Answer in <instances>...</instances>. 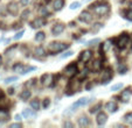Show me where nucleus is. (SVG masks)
<instances>
[{"instance_id": "1", "label": "nucleus", "mask_w": 132, "mask_h": 128, "mask_svg": "<svg viewBox=\"0 0 132 128\" xmlns=\"http://www.w3.org/2000/svg\"><path fill=\"white\" fill-rule=\"evenodd\" d=\"M67 48H69L68 43H63V42H52V43L48 45L47 50L49 54L55 55V54H57V52L64 51Z\"/></svg>"}, {"instance_id": "2", "label": "nucleus", "mask_w": 132, "mask_h": 128, "mask_svg": "<svg viewBox=\"0 0 132 128\" xmlns=\"http://www.w3.org/2000/svg\"><path fill=\"white\" fill-rule=\"evenodd\" d=\"M90 10L94 11L96 15H100V16H103V15H106L108 13L110 12V7L106 3H98L96 5L90 6Z\"/></svg>"}, {"instance_id": "3", "label": "nucleus", "mask_w": 132, "mask_h": 128, "mask_svg": "<svg viewBox=\"0 0 132 128\" xmlns=\"http://www.w3.org/2000/svg\"><path fill=\"white\" fill-rule=\"evenodd\" d=\"M129 41H130V35L127 34V33H123V34H120V36L116 40V45L118 47V49L123 50L129 44Z\"/></svg>"}, {"instance_id": "4", "label": "nucleus", "mask_w": 132, "mask_h": 128, "mask_svg": "<svg viewBox=\"0 0 132 128\" xmlns=\"http://www.w3.org/2000/svg\"><path fill=\"white\" fill-rule=\"evenodd\" d=\"M94 99V98H92ZM91 99V100H92ZM91 100H89V98H87V97H83V98H81V99H78L76 103H74L72 104V106L70 107V112H74V111H76L77 108H80V107H82V106H85L87 104H89Z\"/></svg>"}, {"instance_id": "5", "label": "nucleus", "mask_w": 132, "mask_h": 128, "mask_svg": "<svg viewBox=\"0 0 132 128\" xmlns=\"http://www.w3.org/2000/svg\"><path fill=\"white\" fill-rule=\"evenodd\" d=\"M76 72H77V65L75 64V62H71V63L68 65L67 68L64 69V75L67 77H72L76 75Z\"/></svg>"}, {"instance_id": "6", "label": "nucleus", "mask_w": 132, "mask_h": 128, "mask_svg": "<svg viewBox=\"0 0 132 128\" xmlns=\"http://www.w3.org/2000/svg\"><path fill=\"white\" fill-rule=\"evenodd\" d=\"M132 96V87L131 86H127L124 89V91H122V93H120V99H122V101H124V103H127V101L130 100V98H131Z\"/></svg>"}, {"instance_id": "7", "label": "nucleus", "mask_w": 132, "mask_h": 128, "mask_svg": "<svg viewBox=\"0 0 132 128\" xmlns=\"http://www.w3.org/2000/svg\"><path fill=\"white\" fill-rule=\"evenodd\" d=\"M46 23H47V20L45 17H36L30 22V26H32V28H40L46 26Z\"/></svg>"}, {"instance_id": "8", "label": "nucleus", "mask_w": 132, "mask_h": 128, "mask_svg": "<svg viewBox=\"0 0 132 128\" xmlns=\"http://www.w3.org/2000/svg\"><path fill=\"white\" fill-rule=\"evenodd\" d=\"M78 20L84 23H90L92 21V15L90 14V12H88V11H83L80 14V16H78Z\"/></svg>"}, {"instance_id": "9", "label": "nucleus", "mask_w": 132, "mask_h": 128, "mask_svg": "<svg viewBox=\"0 0 132 128\" xmlns=\"http://www.w3.org/2000/svg\"><path fill=\"white\" fill-rule=\"evenodd\" d=\"M112 79V70L110 69V68H108V69H105L104 71H103V75H102V83L104 84H108L110 80Z\"/></svg>"}, {"instance_id": "10", "label": "nucleus", "mask_w": 132, "mask_h": 128, "mask_svg": "<svg viewBox=\"0 0 132 128\" xmlns=\"http://www.w3.org/2000/svg\"><path fill=\"white\" fill-rule=\"evenodd\" d=\"M7 11L10 14L12 15H16L18 12H19V4L16 1H11L7 5Z\"/></svg>"}, {"instance_id": "11", "label": "nucleus", "mask_w": 132, "mask_h": 128, "mask_svg": "<svg viewBox=\"0 0 132 128\" xmlns=\"http://www.w3.org/2000/svg\"><path fill=\"white\" fill-rule=\"evenodd\" d=\"M91 57H92L91 50H84V51H82L80 54V57H78V59H80L81 62H84V63H87V62H89L90 59H91Z\"/></svg>"}, {"instance_id": "12", "label": "nucleus", "mask_w": 132, "mask_h": 128, "mask_svg": "<svg viewBox=\"0 0 132 128\" xmlns=\"http://www.w3.org/2000/svg\"><path fill=\"white\" fill-rule=\"evenodd\" d=\"M63 30H64V25H63V23H56V25L53 27L52 33L54 36H57V35L62 34Z\"/></svg>"}, {"instance_id": "13", "label": "nucleus", "mask_w": 132, "mask_h": 128, "mask_svg": "<svg viewBox=\"0 0 132 128\" xmlns=\"http://www.w3.org/2000/svg\"><path fill=\"white\" fill-rule=\"evenodd\" d=\"M105 109L111 112V113H115V112L118 109L117 103H115V101H109V103H106L105 104Z\"/></svg>"}, {"instance_id": "14", "label": "nucleus", "mask_w": 132, "mask_h": 128, "mask_svg": "<svg viewBox=\"0 0 132 128\" xmlns=\"http://www.w3.org/2000/svg\"><path fill=\"white\" fill-rule=\"evenodd\" d=\"M108 120V115L105 113H103V112H100V113L97 114V118H96V121H97V125L100 126H103L105 122H106Z\"/></svg>"}, {"instance_id": "15", "label": "nucleus", "mask_w": 132, "mask_h": 128, "mask_svg": "<svg viewBox=\"0 0 132 128\" xmlns=\"http://www.w3.org/2000/svg\"><path fill=\"white\" fill-rule=\"evenodd\" d=\"M52 78H53L52 75L45 74V75H42V77L40 78V81L43 86H48V85H49V81H52Z\"/></svg>"}, {"instance_id": "16", "label": "nucleus", "mask_w": 132, "mask_h": 128, "mask_svg": "<svg viewBox=\"0 0 132 128\" xmlns=\"http://www.w3.org/2000/svg\"><path fill=\"white\" fill-rule=\"evenodd\" d=\"M26 67H27V65H25V64H22V63H16L14 67H13V70H14V72H18V74H20V75H23Z\"/></svg>"}, {"instance_id": "17", "label": "nucleus", "mask_w": 132, "mask_h": 128, "mask_svg": "<svg viewBox=\"0 0 132 128\" xmlns=\"http://www.w3.org/2000/svg\"><path fill=\"white\" fill-rule=\"evenodd\" d=\"M77 122H78V126H80V127H87V126L90 125V120L85 115L80 116V119H78Z\"/></svg>"}, {"instance_id": "18", "label": "nucleus", "mask_w": 132, "mask_h": 128, "mask_svg": "<svg viewBox=\"0 0 132 128\" xmlns=\"http://www.w3.org/2000/svg\"><path fill=\"white\" fill-rule=\"evenodd\" d=\"M64 6V0H55L54 3V10L55 11H61Z\"/></svg>"}, {"instance_id": "19", "label": "nucleus", "mask_w": 132, "mask_h": 128, "mask_svg": "<svg viewBox=\"0 0 132 128\" xmlns=\"http://www.w3.org/2000/svg\"><path fill=\"white\" fill-rule=\"evenodd\" d=\"M123 121H124L126 125L132 126V112H129V113L125 114V115L123 116Z\"/></svg>"}, {"instance_id": "20", "label": "nucleus", "mask_w": 132, "mask_h": 128, "mask_svg": "<svg viewBox=\"0 0 132 128\" xmlns=\"http://www.w3.org/2000/svg\"><path fill=\"white\" fill-rule=\"evenodd\" d=\"M32 97V92L29 91V90H25V91H22L20 93V98L22 99V100H28V99Z\"/></svg>"}, {"instance_id": "21", "label": "nucleus", "mask_w": 132, "mask_h": 128, "mask_svg": "<svg viewBox=\"0 0 132 128\" xmlns=\"http://www.w3.org/2000/svg\"><path fill=\"white\" fill-rule=\"evenodd\" d=\"M8 116H10V114H8V112L6 111V109L0 108V122L6 121L8 119Z\"/></svg>"}, {"instance_id": "22", "label": "nucleus", "mask_w": 132, "mask_h": 128, "mask_svg": "<svg viewBox=\"0 0 132 128\" xmlns=\"http://www.w3.org/2000/svg\"><path fill=\"white\" fill-rule=\"evenodd\" d=\"M35 55H36V57H45L46 50L43 49L42 47H37L36 49H35Z\"/></svg>"}, {"instance_id": "23", "label": "nucleus", "mask_w": 132, "mask_h": 128, "mask_svg": "<svg viewBox=\"0 0 132 128\" xmlns=\"http://www.w3.org/2000/svg\"><path fill=\"white\" fill-rule=\"evenodd\" d=\"M30 107H32L34 111H37V109L40 108V101H39V99H33V100L30 101Z\"/></svg>"}, {"instance_id": "24", "label": "nucleus", "mask_w": 132, "mask_h": 128, "mask_svg": "<svg viewBox=\"0 0 132 128\" xmlns=\"http://www.w3.org/2000/svg\"><path fill=\"white\" fill-rule=\"evenodd\" d=\"M101 108H102V103H97L95 106H92L91 108L89 109V112H90V113H91V114H94V113H97V112L100 111Z\"/></svg>"}, {"instance_id": "25", "label": "nucleus", "mask_w": 132, "mask_h": 128, "mask_svg": "<svg viewBox=\"0 0 132 128\" xmlns=\"http://www.w3.org/2000/svg\"><path fill=\"white\" fill-rule=\"evenodd\" d=\"M33 111H34V109H28V108H26V109H23L22 114H23V115H25L27 119H28V118H34V116H35V113H34Z\"/></svg>"}, {"instance_id": "26", "label": "nucleus", "mask_w": 132, "mask_h": 128, "mask_svg": "<svg viewBox=\"0 0 132 128\" xmlns=\"http://www.w3.org/2000/svg\"><path fill=\"white\" fill-rule=\"evenodd\" d=\"M45 39H46V34L43 32H39L35 35V41H37V42H42Z\"/></svg>"}, {"instance_id": "27", "label": "nucleus", "mask_w": 132, "mask_h": 128, "mask_svg": "<svg viewBox=\"0 0 132 128\" xmlns=\"http://www.w3.org/2000/svg\"><path fill=\"white\" fill-rule=\"evenodd\" d=\"M123 14V16L125 17L126 20H130V21H132V11H123V12H120Z\"/></svg>"}, {"instance_id": "28", "label": "nucleus", "mask_w": 132, "mask_h": 128, "mask_svg": "<svg viewBox=\"0 0 132 128\" xmlns=\"http://www.w3.org/2000/svg\"><path fill=\"white\" fill-rule=\"evenodd\" d=\"M118 72H119L120 75H124V74H126L127 72V67L125 65L124 63H122V64L118 65Z\"/></svg>"}, {"instance_id": "29", "label": "nucleus", "mask_w": 132, "mask_h": 128, "mask_svg": "<svg viewBox=\"0 0 132 128\" xmlns=\"http://www.w3.org/2000/svg\"><path fill=\"white\" fill-rule=\"evenodd\" d=\"M29 15H30V12H29V11H28V10H25L22 13H21V20H22V21L27 20Z\"/></svg>"}, {"instance_id": "30", "label": "nucleus", "mask_w": 132, "mask_h": 128, "mask_svg": "<svg viewBox=\"0 0 132 128\" xmlns=\"http://www.w3.org/2000/svg\"><path fill=\"white\" fill-rule=\"evenodd\" d=\"M18 80V77L16 76H12V77H8V78H6L5 80H4V83L5 84H10V83H13V81Z\"/></svg>"}, {"instance_id": "31", "label": "nucleus", "mask_w": 132, "mask_h": 128, "mask_svg": "<svg viewBox=\"0 0 132 128\" xmlns=\"http://www.w3.org/2000/svg\"><path fill=\"white\" fill-rule=\"evenodd\" d=\"M40 14L42 15V16H47V15H49V11H48L47 7H42L40 10Z\"/></svg>"}, {"instance_id": "32", "label": "nucleus", "mask_w": 132, "mask_h": 128, "mask_svg": "<svg viewBox=\"0 0 132 128\" xmlns=\"http://www.w3.org/2000/svg\"><path fill=\"white\" fill-rule=\"evenodd\" d=\"M49 105H50V99L49 98L43 99V104H42L43 108H47V107H49Z\"/></svg>"}, {"instance_id": "33", "label": "nucleus", "mask_w": 132, "mask_h": 128, "mask_svg": "<svg viewBox=\"0 0 132 128\" xmlns=\"http://www.w3.org/2000/svg\"><path fill=\"white\" fill-rule=\"evenodd\" d=\"M123 87V84L119 83V84H116V85H113V86L111 87V91H118L119 89H122Z\"/></svg>"}, {"instance_id": "34", "label": "nucleus", "mask_w": 132, "mask_h": 128, "mask_svg": "<svg viewBox=\"0 0 132 128\" xmlns=\"http://www.w3.org/2000/svg\"><path fill=\"white\" fill-rule=\"evenodd\" d=\"M80 6H81V4L78 3V1H75V3H72L71 5H70V10H77Z\"/></svg>"}, {"instance_id": "35", "label": "nucleus", "mask_w": 132, "mask_h": 128, "mask_svg": "<svg viewBox=\"0 0 132 128\" xmlns=\"http://www.w3.org/2000/svg\"><path fill=\"white\" fill-rule=\"evenodd\" d=\"M102 27H103V25H102V23H96V25H95V27L92 28V32H94V33H97L98 30H100Z\"/></svg>"}, {"instance_id": "36", "label": "nucleus", "mask_w": 132, "mask_h": 128, "mask_svg": "<svg viewBox=\"0 0 132 128\" xmlns=\"http://www.w3.org/2000/svg\"><path fill=\"white\" fill-rule=\"evenodd\" d=\"M35 80H36V79H35V78H32V79H30V80H27V83H26V86H27V87L33 86V85H34V84H35Z\"/></svg>"}, {"instance_id": "37", "label": "nucleus", "mask_w": 132, "mask_h": 128, "mask_svg": "<svg viewBox=\"0 0 132 128\" xmlns=\"http://www.w3.org/2000/svg\"><path fill=\"white\" fill-rule=\"evenodd\" d=\"M100 41H101L100 39H94V40H91V41L88 42V45H94V44H96V43H98Z\"/></svg>"}, {"instance_id": "38", "label": "nucleus", "mask_w": 132, "mask_h": 128, "mask_svg": "<svg viewBox=\"0 0 132 128\" xmlns=\"http://www.w3.org/2000/svg\"><path fill=\"white\" fill-rule=\"evenodd\" d=\"M72 54H74V52H72V51H71V50H69V51H67V52H65V54H63V55H62V56H61V58H62V59H63V58H67V57L71 56V55H72Z\"/></svg>"}, {"instance_id": "39", "label": "nucleus", "mask_w": 132, "mask_h": 128, "mask_svg": "<svg viewBox=\"0 0 132 128\" xmlns=\"http://www.w3.org/2000/svg\"><path fill=\"white\" fill-rule=\"evenodd\" d=\"M110 45H111V44H110V41H106L104 44H103V50H104V51H106V50L110 48Z\"/></svg>"}, {"instance_id": "40", "label": "nucleus", "mask_w": 132, "mask_h": 128, "mask_svg": "<svg viewBox=\"0 0 132 128\" xmlns=\"http://www.w3.org/2000/svg\"><path fill=\"white\" fill-rule=\"evenodd\" d=\"M23 33H25V32H23V30H21L20 33H18V34L15 35V36H14V39H15V40H19V39H21V37H22V35H23Z\"/></svg>"}, {"instance_id": "41", "label": "nucleus", "mask_w": 132, "mask_h": 128, "mask_svg": "<svg viewBox=\"0 0 132 128\" xmlns=\"http://www.w3.org/2000/svg\"><path fill=\"white\" fill-rule=\"evenodd\" d=\"M10 127L11 128H21L22 127V126H21V123H12V125H10Z\"/></svg>"}, {"instance_id": "42", "label": "nucleus", "mask_w": 132, "mask_h": 128, "mask_svg": "<svg viewBox=\"0 0 132 128\" xmlns=\"http://www.w3.org/2000/svg\"><path fill=\"white\" fill-rule=\"evenodd\" d=\"M30 1H32V0H21L20 4H21L22 6H27L28 4H30Z\"/></svg>"}, {"instance_id": "43", "label": "nucleus", "mask_w": 132, "mask_h": 128, "mask_svg": "<svg viewBox=\"0 0 132 128\" xmlns=\"http://www.w3.org/2000/svg\"><path fill=\"white\" fill-rule=\"evenodd\" d=\"M63 126H64V127H70V128L74 127V125H72V123L70 122V121H65V122L63 123Z\"/></svg>"}, {"instance_id": "44", "label": "nucleus", "mask_w": 132, "mask_h": 128, "mask_svg": "<svg viewBox=\"0 0 132 128\" xmlns=\"http://www.w3.org/2000/svg\"><path fill=\"white\" fill-rule=\"evenodd\" d=\"M15 120H18V121L21 120V115H20V114H16V115H15Z\"/></svg>"}, {"instance_id": "45", "label": "nucleus", "mask_w": 132, "mask_h": 128, "mask_svg": "<svg viewBox=\"0 0 132 128\" xmlns=\"http://www.w3.org/2000/svg\"><path fill=\"white\" fill-rule=\"evenodd\" d=\"M14 93V89H10L8 90V94H13Z\"/></svg>"}, {"instance_id": "46", "label": "nucleus", "mask_w": 132, "mask_h": 128, "mask_svg": "<svg viewBox=\"0 0 132 128\" xmlns=\"http://www.w3.org/2000/svg\"><path fill=\"white\" fill-rule=\"evenodd\" d=\"M129 10L132 11V1H130V4H129Z\"/></svg>"}, {"instance_id": "47", "label": "nucleus", "mask_w": 132, "mask_h": 128, "mask_svg": "<svg viewBox=\"0 0 132 128\" xmlns=\"http://www.w3.org/2000/svg\"><path fill=\"white\" fill-rule=\"evenodd\" d=\"M4 96V93H3V91H1V90H0V98H1V97Z\"/></svg>"}, {"instance_id": "48", "label": "nucleus", "mask_w": 132, "mask_h": 128, "mask_svg": "<svg viewBox=\"0 0 132 128\" xmlns=\"http://www.w3.org/2000/svg\"><path fill=\"white\" fill-rule=\"evenodd\" d=\"M1 63H3V57L0 56V65H1Z\"/></svg>"}, {"instance_id": "49", "label": "nucleus", "mask_w": 132, "mask_h": 128, "mask_svg": "<svg viewBox=\"0 0 132 128\" xmlns=\"http://www.w3.org/2000/svg\"><path fill=\"white\" fill-rule=\"evenodd\" d=\"M89 1H91V0H84V3H89Z\"/></svg>"}, {"instance_id": "50", "label": "nucleus", "mask_w": 132, "mask_h": 128, "mask_svg": "<svg viewBox=\"0 0 132 128\" xmlns=\"http://www.w3.org/2000/svg\"><path fill=\"white\" fill-rule=\"evenodd\" d=\"M49 1H50V0H46V3H47V4H48V3H49Z\"/></svg>"}, {"instance_id": "51", "label": "nucleus", "mask_w": 132, "mask_h": 128, "mask_svg": "<svg viewBox=\"0 0 132 128\" xmlns=\"http://www.w3.org/2000/svg\"><path fill=\"white\" fill-rule=\"evenodd\" d=\"M131 49H132V48H131Z\"/></svg>"}]
</instances>
